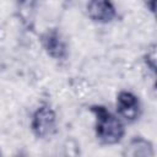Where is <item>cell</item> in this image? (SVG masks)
Listing matches in <instances>:
<instances>
[{"label":"cell","instance_id":"obj_5","mask_svg":"<svg viewBox=\"0 0 157 157\" xmlns=\"http://www.w3.org/2000/svg\"><path fill=\"white\" fill-rule=\"evenodd\" d=\"M43 44L47 52L54 58H63L66 54L65 44L56 32H48L43 37Z\"/></svg>","mask_w":157,"mask_h":157},{"label":"cell","instance_id":"obj_3","mask_svg":"<svg viewBox=\"0 0 157 157\" xmlns=\"http://www.w3.org/2000/svg\"><path fill=\"white\" fill-rule=\"evenodd\" d=\"M87 12L93 21L101 23L110 22L115 17V9L110 0H90Z\"/></svg>","mask_w":157,"mask_h":157},{"label":"cell","instance_id":"obj_7","mask_svg":"<svg viewBox=\"0 0 157 157\" xmlns=\"http://www.w3.org/2000/svg\"><path fill=\"white\" fill-rule=\"evenodd\" d=\"M18 2L23 7H32L37 2V0H18Z\"/></svg>","mask_w":157,"mask_h":157},{"label":"cell","instance_id":"obj_2","mask_svg":"<svg viewBox=\"0 0 157 157\" xmlns=\"http://www.w3.org/2000/svg\"><path fill=\"white\" fill-rule=\"evenodd\" d=\"M32 130L40 139L50 136L55 131V113L49 107L39 108L33 115Z\"/></svg>","mask_w":157,"mask_h":157},{"label":"cell","instance_id":"obj_1","mask_svg":"<svg viewBox=\"0 0 157 157\" xmlns=\"http://www.w3.org/2000/svg\"><path fill=\"white\" fill-rule=\"evenodd\" d=\"M92 112L96 114V131L99 140L108 145L119 142L124 135L121 121L102 105L92 107Z\"/></svg>","mask_w":157,"mask_h":157},{"label":"cell","instance_id":"obj_6","mask_svg":"<svg viewBox=\"0 0 157 157\" xmlns=\"http://www.w3.org/2000/svg\"><path fill=\"white\" fill-rule=\"evenodd\" d=\"M125 153L130 156H152L153 151L147 141L142 139H135L134 141H131V144L129 145V150L126 148Z\"/></svg>","mask_w":157,"mask_h":157},{"label":"cell","instance_id":"obj_4","mask_svg":"<svg viewBox=\"0 0 157 157\" xmlns=\"http://www.w3.org/2000/svg\"><path fill=\"white\" fill-rule=\"evenodd\" d=\"M117 107H118L119 114L129 121L137 119V117L140 114L139 99L136 96H134L130 92H120L119 93L118 99H117Z\"/></svg>","mask_w":157,"mask_h":157}]
</instances>
